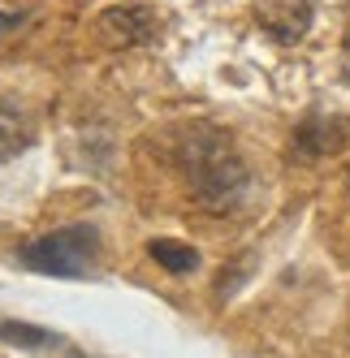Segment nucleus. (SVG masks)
I'll return each mask as SVG.
<instances>
[{"label": "nucleus", "instance_id": "f257e3e1", "mask_svg": "<svg viewBox=\"0 0 350 358\" xmlns=\"http://www.w3.org/2000/svg\"><path fill=\"white\" fill-rule=\"evenodd\" d=\"M178 169L190 186V199L212 216L242 208L246 190H251V173H246L242 156L234 151L230 134L208 125V121L190 125L178 138Z\"/></svg>", "mask_w": 350, "mask_h": 358}, {"label": "nucleus", "instance_id": "f03ea898", "mask_svg": "<svg viewBox=\"0 0 350 358\" xmlns=\"http://www.w3.org/2000/svg\"><path fill=\"white\" fill-rule=\"evenodd\" d=\"M18 259L43 276L78 280L99 259V229L95 224H61L52 234H39L27 246H18Z\"/></svg>", "mask_w": 350, "mask_h": 358}, {"label": "nucleus", "instance_id": "7ed1b4c3", "mask_svg": "<svg viewBox=\"0 0 350 358\" xmlns=\"http://www.w3.org/2000/svg\"><path fill=\"white\" fill-rule=\"evenodd\" d=\"M160 31L156 9L152 5H113L95 17V35L99 43L108 48H139V43H152Z\"/></svg>", "mask_w": 350, "mask_h": 358}, {"label": "nucleus", "instance_id": "20e7f679", "mask_svg": "<svg viewBox=\"0 0 350 358\" xmlns=\"http://www.w3.org/2000/svg\"><path fill=\"white\" fill-rule=\"evenodd\" d=\"M312 0H260L255 5V22L277 39V43H298L312 31Z\"/></svg>", "mask_w": 350, "mask_h": 358}, {"label": "nucleus", "instance_id": "39448f33", "mask_svg": "<svg viewBox=\"0 0 350 358\" xmlns=\"http://www.w3.org/2000/svg\"><path fill=\"white\" fill-rule=\"evenodd\" d=\"M346 134H350V125L337 121V117H307L294 130V156H303V160L333 156V151H342Z\"/></svg>", "mask_w": 350, "mask_h": 358}, {"label": "nucleus", "instance_id": "423d86ee", "mask_svg": "<svg viewBox=\"0 0 350 358\" xmlns=\"http://www.w3.org/2000/svg\"><path fill=\"white\" fill-rule=\"evenodd\" d=\"M147 255L164 268V272H173V276H190L195 268H199V250L190 246V242H173V238H152L147 242Z\"/></svg>", "mask_w": 350, "mask_h": 358}, {"label": "nucleus", "instance_id": "0eeeda50", "mask_svg": "<svg viewBox=\"0 0 350 358\" xmlns=\"http://www.w3.org/2000/svg\"><path fill=\"white\" fill-rule=\"evenodd\" d=\"M27 147H31L27 117L18 108H9V104H0V160H13L18 151H27Z\"/></svg>", "mask_w": 350, "mask_h": 358}, {"label": "nucleus", "instance_id": "6e6552de", "mask_svg": "<svg viewBox=\"0 0 350 358\" xmlns=\"http://www.w3.org/2000/svg\"><path fill=\"white\" fill-rule=\"evenodd\" d=\"M0 341H9V345H27V350L61 345V337H57V332L35 328V324H13V320H5V324H0Z\"/></svg>", "mask_w": 350, "mask_h": 358}, {"label": "nucleus", "instance_id": "1a4fd4ad", "mask_svg": "<svg viewBox=\"0 0 350 358\" xmlns=\"http://www.w3.org/2000/svg\"><path fill=\"white\" fill-rule=\"evenodd\" d=\"M342 69H346V83H350V22H346V39H342Z\"/></svg>", "mask_w": 350, "mask_h": 358}]
</instances>
